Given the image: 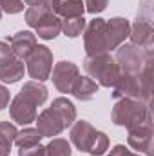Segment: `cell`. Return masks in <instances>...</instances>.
Wrapping results in <instances>:
<instances>
[{
	"instance_id": "1",
	"label": "cell",
	"mask_w": 154,
	"mask_h": 156,
	"mask_svg": "<svg viewBox=\"0 0 154 156\" xmlns=\"http://www.w3.org/2000/svg\"><path fill=\"white\" fill-rule=\"evenodd\" d=\"M113 98H138L147 104L152 100V64L138 75H121L113 87Z\"/></svg>"
},
{
	"instance_id": "2",
	"label": "cell",
	"mask_w": 154,
	"mask_h": 156,
	"mask_svg": "<svg viewBox=\"0 0 154 156\" xmlns=\"http://www.w3.org/2000/svg\"><path fill=\"white\" fill-rule=\"evenodd\" d=\"M83 69L87 76H91L102 87H114L121 76V71L111 56V53L87 55L83 60Z\"/></svg>"
},
{
	"instance_id": "3",
	"label": "cell",
	"mask_w": 154,
	"mask_h": 156,
	"mask_svg": "<svg viewBox=\"0 0 154 156\" xmlns=\"http://www.w3.org/2000/svg\"><path fill=\"white\" fill-rule=\"evenodd\" d=\"M152 116L151 113V104L138 100V98H120L114 102L111 120L118 127H134L147 118Z\"/></svg>"
},
{
	"instance_id": "4",
	"label": "cell",
	"mask_w": 154,
	"mask_h": 156,
	"mask_svg": "<svg viewBox=\"0 0 154 156\" xmlns=\"http://www.w3.org/2000/svg\"><path fill=\"white\" fill-rule=\"evenodd\" d=\"M154 53H147L134 44H121L116 49L114 62L118 64L121 75H138L149 64H152Z\"/></svg>"
},
{
	"instance_id": "5",
	"label": "cell",
	"mask_w": 154,
	"mask_h": 156,
	"mask_svg": "<svg viewBox=\"0 0 154 156\" xmlns=\"http://www.w3.org/2000/svg\"><path fill=\"white\" fill-rule=\"evenodd\" d=\"M26 71L37 82H45L53 71V51L47 45H35L26 58Z\"/></svg>"
},
{
	"instance_id": "6",
	"label": "cell",
	"mask_w": 154,
	"mask_h": 156,
	"mask_svg": "<svg viewBox=\"0 0 154 156\" xmlns=\"http://www.w3.org/2000/svg\"><path fill=\"white\" fill-rule=\"evenodd\" d=\"M83 49L87 55H100L109 53L107 51V37H105V20L103 18H93L89 24H85L83 29Z\"/></svg>"
},
{
	"instance_id": "7",
	"label": "cell",
	"mask_w": 154,
	"mask_h": 156,
	"mask_svg": "<svg viewBox=\"0 0 154 156\" xmlns=\"http://www.w3.org/2000/svg\"><path fill=\"white\" fill-rule=\"evenodd\" d=\"M127 144L138 151V153H145L147 156H154V147H152V116L147 118L145 122L129 127L127 129Z\"/></svg>"
},
{
	"instance_id": "8",
	"label": "cell",
	"mask_w": 154,
	"mask_h": 156,
	"mask_svg": "<svg viewBox=\"0 0 154 156\" xmlns=\"http://www.w3.org/2000/svg\"><path fill=\"white\" fill-rule=\"evenodd\" d=\"M129 38H131V44L142 47V49L147 51V53H152L154 29H152V24H151V13H147L145 16L138 13L136 22L131 26Z\"/></svg>"
},
{
	"instance_id": "9",
	"label": "cell",
	"mask_w": 154,
	"mask_h": 156,
	"mask_svg": "<svg viewBox=\"0 0 154 156\" xmlns=\"http://www.w3.org/2000/svg\"><path fill=\"white\" fill-rule=\"evenodd\" d=\"M9 107V116L13 122H16V123H20V125H29V123H33L37 116H38V111H37V104H33L29 98H26L24 94H16L13 100H11V104L7 105Z\"/></svg>"
},
{
	"instance_id": "10",
	"label": "cell",
	"mask_w": 154,
	"mask_h": 156,
	"mask_svg": "<svg viewBox=\"0 0 154 156\" xmlns=\"http://www.w3.org/2000/svg\"><path fill=\"white\" fill-rule=\"evenodd\" d=\"M78 76H80V69L76 64H73L69 60H62V62L54 64L51 80L60 93H71Z\"/></svg>"
},
{
	"instance_id": "11",
	"label": "cell",
	"mask_w": 154,
	"mask_h": 156,
	"mask_svg": "<svg viewBox=\"0 0 154 156\" xmlns=\"http://www.w3.org/2000/svg\"><path fill=\"white\" fill-rule=\"evenodd\" d=\"M131 22L123 16H114L105 20V37H107V51L118 49L125 40L129 38Z\"/></svg>"
},
{
	"instance_id": "12",
	"label": "cell",
	"mask_w": 154,
	"mask_h": 156,
	"mask_svg": "<svg viewBox=\"0 0 154 156\" xmlns=\"http://www.w3.org/2000/svg\"><path fill=\"white\" fill-rule=\"evenodd\" d=\"M71 142L73 145L76 147L78 151L82 153H89L91 145H93V140L96 136V129L87 122V120H78L71 125Z\"/></svg>"
},
{
	"instance_id": "13",
	"label": "cell",
	"mask_w": 154,
	"mask_h": 156,
	"mask_svg": "<svg viewBox=\"0 0 154 156\" xmlns=\"http://www.w3.org/2000/svg\"><path fill=\"white\" fill-rule=\"evenodd\" d=\"M35 122H37V129H38V133L44 136V138H54V136H60V133L65 129V127H64V122L60 120V116H58L51 107L44 109L38 116H37Z\"/></svg>"
},
{
	"instance_id": "14",
	"label": "cell",
	"mask_w": 154,
	"mask_h": 156,
	"mask_svg": "<svg viewBox=\"0 0 154 156\" xmlns=\"http://www.w3.org/2000/svg\"><path fill=\"white\" fill-rule=\"evenodd\" d=\"M5 42L11 45V51L15 55V58L26 60L27 55L35 49L37 45V35H33L31 31H18L11 37H7Z\"/></svg>"
},
{
	"instance_id": "15",
	"label": "cell",
	"mask_w": 154,
	"mask_h": 156,
	"mask_svg": "<svg viewBox=\"0 0 154 156\" xmlns=\"http://www.w3.org/2000/svg\"><path fill=\"white\" fill-rule=\"evenodd\" d=\"M37 35L42 40H54L62 33V18H58L54 13H47L35 27Z\"/></svg>"
},
{
	"instance_id": "16",
	"label": "cell",
	"mask_w": 154,
	"mask_h": 156,
	"mask_svg": "<svg viewBox=\"0 0 154 156\" xmlns=\"http://www.w3.org/2000/svg\"><path fill=\"white\" fill-rule=\"evenodd\" d=\"M51 13L58 18H71V16H83L85 5L82 0H53Z\"/></svg>"
},
{
	"instance_id": "17",
	"label": "cell",
	"mask_w": 154,
	"mask_h": 156,
	"mask_svg": "<svg viewBox=\"0 0 154 156\" xmlns=\"http://www.w3.org/2000/svg\"><path fill=\"white\" fill-rule=\"evenodd\" d=\"M51 109L60 116V120L64 122V127H65V129L71 127V125L76 122V107H75V104H73L69 98H65V96L54 98L53 104H51Z\"/></svg>"
},
{
	"instance_id": "18",
	"label": "cell",
	"mask_w": 154,
	"mask_h": 156,
	"mask_svg": "<svg viewBox=\"0 0 154 156\" xmlns=\"http://www.w3.org/2000/svg\"><path fill=\"white\" fill-rule=\"evenodd\" d=\"M100 85L93 80L91 76H78L73 89H71V94L80 100V102H89L94 98V94L98 93Z\"/></svg>"
},
{
	"instance_id": "19",
	"label": "cell",
	"mask_w": 154,
	"mask_h": 156,
	"mask_svg": "<svg viewBox=\"0 0 154 156\" xmlns=\"http://www.w3.org/2000/svg\"><path fill=\"white\" fill-rule=\"evenodd\" d=\"M26 75V64L20 58H13L9 64L0 67V80L4 83H16Z\"/></svg>"
},
{
	"instance_id": "20",
	"label": "cell",
	"mask_w": 154,
	"mask_h": 156,
	"mask_svg": "<svg viewBox=\"0 0 154 156\" xmlns=\"http://www.w3.org/2000/svg\"><path fill=\"white\" fill-rule=\"evenodd\" d=\"M20 94H24L26 98H29L33 104L37 105H44L49 93H47V87L42 83V82H37V80H31V82H26L20 89Z\"/></svg>"
},
{
	"instance_id": "21",
	"label": "cell",
	"mask_w": 154,
	"mask_h": 156,
	"mask_svg": "<svg viewBox=\"0 0 154 156\" xmlns=\"http://www.w3.org/2000/svg\"><path fill=\"white\" fill-rule=\"evenodd\" d=\"M18 129L11 122H0V156H9Z\"/></svg>"
},
{
	"instance_id": "22",
	"label": "cell",
	"mask_w": 154,
	"mask_h": 156,
	"mask_svg": "<svg viewBox=\"0 0 154 156\" xmlns=\"http://www.w3.org/2000/svg\"><path fill=\"white\" fill-rule=\"evenodd\" d=\"M42 134L38 133V129L35 127H24L22 131L16 133V138H15V145L18 149H27V147H35L42 144Z\"/></svg>"
},
{
	"instance_id": "23",
	"label": "cell",
	"mask_w": 154,
	"mask_h": 156,
	"mask_svg": "<svg viewBox=\"0 0 154 156\" xmlns=\"http://www.w3.org/2000/svg\"><path fill=\"white\" fill-rule=\"evenodd\" d=\"M87 20L83 16H71V18H62V33L69 38H76L83 33Z\"/></svg>"
},
{
	"instance_id": "24",
	"label": "cell",
	"mask_w": 154,
	"mask_h": 156,
	"mask_svg": "<svg viewBox=\"0 0 154 156\" xmlns=\"http://www.w3.org/2000/svg\"><path fill=\"white\" fill-rule=\"evenodd\" d=\"M44 156H73L71 144L65 138H51V142L45 145Z\"/></svg>"
},
{
	"instance_id": "25",
	"label": "cell",
	"mask_w": 154,
	"mask_h": 156,
	"mask_svg": "<svg viewBox=\"0 0 154 156\" xmlns=\"http://www.w3.org/2000/svg\"><path fill=\"white\" fill-rule=\"evenodd\" d=\"M49 11H51V9H49V7H44V5H29V7L26 9V24L35 29L37 24H38Z\"/></svg>"
},
{
	"instance_id": "26",
	"label": "cell",
	"mask_w": 154,
	"mask_h": 156,
	"mask_svg": "<svg viewBox=\"0 0 154 156\" xmlns=\"http://www.w3.org/2000/svg\"><path fill=\"white\" fill-rule=\"evenodd\" d=\"M105 151H109V138H107L105 133L96 131V136H94V140H93V145H91L89 153L93 156H102Z\"/></svg>"
},
{
	"instance_id": "27",
	"label": "cell",
	"mask_w": 154,
	"mask_h": 156,
	"mask_svg": "<svg viewBox=\"0 0 154 156\" xmlns=\"http://www.w3.org/2000/svg\"><path fill=\"white\" fill-rule=\"evenodd\" d=\"M0 11L7 15H16L24 11V0H0Z\"/></svg>"
},
{
	"instance_id": "28",
	"label": "cell",
	"mask_w": 154,
	"mask_h": 156,
	"mask_svg": "<svg viewBox=\"0 0 154 156\" xmlns=\"http://www.w3.org/2000/svg\"><path fill=\"white\" fill-rule=\"evenodd\" d=\"M107 4H109V0H83L85 11L91 13V15H98V13L105 11L107 9Z\"/></svg>"
},
{
	"instance_id": "29",
	"label": "cell",
	"mask_w": 154,
	"mask_h": 156,
	"mask_svg": "<svg viewBox=\"0 0 154 156\" xmlns=\"http://www.w3.org/2000/svg\"><path fill=\"white\" fill-rule=\"evenodd\" d=\"M13 58H15V55L11 51V45L5 40H0V67L5 66V64H9Z\"/></svg>"
},
{
	"instance_id": "30",
	"label": "cell",
	"mask_w": 154,
	"mask_h": 156,
	"mask_svg": "<svg viewBox=\"0 0 154 156\" xmlns=\"http://www.w3.org/2000/svg\"><path fill=\"white\" fill-rule=\"evenodd\" d=\"M109 156H142L140 153H134V151H131L129 147H125L123 144H118L114 145L111 151H109Z\"/></svg>"
},
{
	"instance_id": "31",
	"label": "cell",
	"mask_w": 154,
	"mask_h": 156,
	"mask_svg": "<svg viewBox=\"0 0 154 156\" xmlns=\"http://www.w3.org/2000/svg\"><path fill=\"white\" fill-rule=\"evenodd\" d=\"M45 153V145H35V147H27V149H20L18 151V156H44Z\"/></svg>"
},
{
	"instance_id": "32",
	"label": "cell",
	"mask_w": 154,
	"mask_h": 156,
	"mask_svg": "<svg viewBox=\"0 0 154 156\" xmlns=\"http://www.w3.org/2000/svg\"><path fill=\"white\" fill-rule=\"evenodd\" d=\"M11 102V94H9V89L5 85H0V111L5 109Z\"/></svg>"
},
{
	"instance_id": "33",
	"label": "cell",
	"mask_w": 154,
	"mask_h": 156,
	"mask_svg": "<svg viewBox=\"0 0 154 156\" xmlns=\"http://www.w3.org/2000/svg\"><path fill=\"white\" fill-rule=\"evenodd\" d=\"M27 5H44V7H49L51 9V2L53 0H24Z\"/></svg>"
},
{
	"instance_id": "34",
	"label": "cell",
	"mask_w": 154,
	"mask_h": 156,
	"mask_svg": "<svg viewBox=\"0 0 154 156\" xmlns=\"http://www.w3.org/2000/svg\"><path fill=\"white\" fill-rule=\"evenodd\" d=\"M0 20H2V11H0Z\"/></svg>"
}]
</instances>
